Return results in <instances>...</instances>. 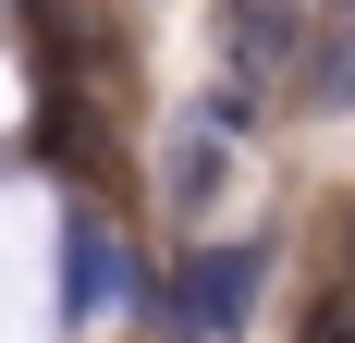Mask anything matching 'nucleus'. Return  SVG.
Instances as JSON below:
<instances>
[{
  "label": "nucleus",
  "instance_id": "f257e3e1",
  "mask_svg": "<svg viewBox=\"0 0 355 343\" xmlns=\"http://www.w3.org/2000/svg\"><path fill=\"white\" fill-rule=\"evenodd\" d=\"M257 282H270L257 245H196V258L159 282V319H172L184 343H233V331H245V307H257Z\"/></svg>",
  "mask_w": 355,
  "mask_h": 343
},
{
  "label": "nucleus",
  "instance_id": "f03ea898",
  "mask_svg": "<svg viewBox=\"0 0 355 343\" xmlns=\"http://www.w3.org/2000/svg\"><path fill=\"white\" fill-rule=\"evenodd\" d=\"M306 37H319V0H233V12H220L233 86H257V74H294V62H306Z\"/></svg>",
  "mask_w": 355,
  "mask_h": 343
},
{
  "label": "nucleus",
  "instance_id": "7ed1b4c3",
  "mask_svg": "<svg viewBox=\"0 0 355 343\" xmlns=\"http://www.w3.org/2000/svg\"><path fill=\"white\" fill-rule=\"evenodd\" d=\"M62 282H73V294H62L73 319H98L110 294H123V258H110V233H98V221H73V245H62Z\"/></svg>",
  "mask_w": 355,
  "mask_h": 343
},
{
  "label": "nucleus",
  "instance_id": "20e7f679",
  "mask_svg": "<svg viewBox=\"0 0 355 343\" xmlns=\"http://www.w3.org/2000/svg\"><path fill=\"white\" fill-rule=\"evenodd\" d=\"M319 25H355V0H319Z\"/></svg>",
  "mask_w": 355,
  "mask_h": 343
}]
</instances>
